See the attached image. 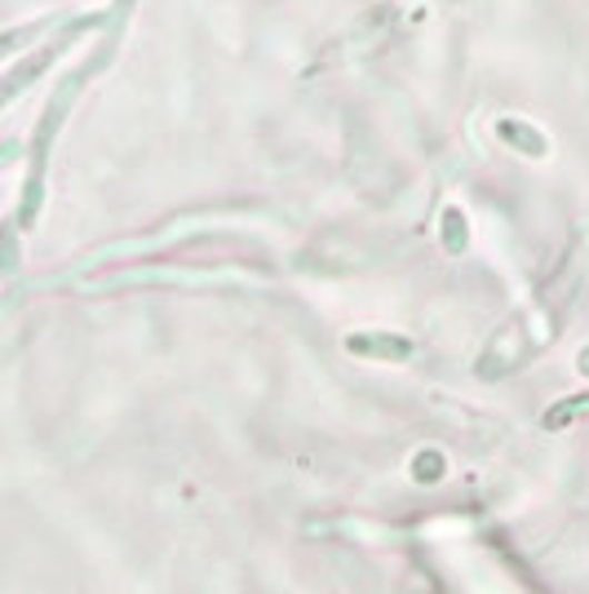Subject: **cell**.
<instances>
[{"label":"cell","mask_w":589,"mask_h":594,"mask_svg":"<svg viewBox=\"0 0 589 594\" xmlns=\"http://www.w3.org/2000/svg\"><path fill=\"white\" fill-rule=\"evenodd\" d=\"M98 22H102V13H84V18H71V22H67V27H62V31H58V36H53V40L44 44V49H36V53H31L27 62H18V67H13V71H9L4 80H0V107H4L9 98H18L22 89H31V85L40 80V71H49V62H53V58H58L62 49H71V40H76L80 31H93Z\"/></svg>","instance_id":"6da1fadb"},{"label":"cell","mask_w":589,"mask_h":594,"mask_svg":"<svg viewBox=\"0 0 589 594\" xmlns=\"http://www.w3.org/2000/svg\"><path fill=\"white\" fill-rule=\"evenodd\" d=\"M497 138L506 142V147H515V151H523L528 160H546L550 156V138L537 129V125H528V120H497Z\"/></svg>","instance_id":"7a4b0ae2"},{"label":"cell","mask_w":589,"mask_h":594,"mask_svg":"<svg viewBox=\"0 0 589 594\" xmlns=\"http://www.w3.org/2000/svg\"><path fill=\"white\" fill-rule=\"evenodd\" d=\"M355 355H381V359H390V364H403V359H412V341L408 337H390V333H355L350 341H346Z\"/></svg>","instance_id":"3957f363"},{"label":"cell","mask_w":589,"mask_h":594,"mask_svg":"<svg viewBox=\"0 0 589 594\" xmlns=\"http://www.w3.org/2000/svg\"><path fill=\"white\" fill-rule=\"evenodd\" d=\"M53 27H58V18H36V22H22V27L0 31V58H4V53H13V49H22L27 40H36V36L53 31Z\"/></svg>","instance_id":"277c9868"},{"label":"cell","mask_w":589,"mask_h":594,"mask_svg":"<svg viewBox=\"0 0 589 594\" xmlns=\"http://www.w3.org/2000/svg\"><path fill=\"white\" fill-rule=\"evenodd\" d=\"M466 218H461V209H448L443 214V245H448V254H466Z\"/></svg>","instance_id":"5b68a950"},{"label":"cell","mask_w":589,"mask_h":594,"mask_svg":"<svg viewBox=\"0 0 589 594\" xmlns=\"http://www.w3.org/2000/svg\"><path fill=\"white\" fill-rule=\"evenodd\" d=\"M417 475H421V479H435V475H439V457H435V453H426V457H421V471H417Z\"/></svg>","instance_id":"8992f818"},{"label":"cell","mask_w":589,"mask_h":594,"mask_svg":"<svg viewBox=\"0 0 589 594\" xmlns=\"http://www.w3.org/2000/svg\"><path fill=\"white\" fill-rule=\"evenodd\" d=\"M581 373H589V350H581Z\"/></svg>","instance_id":"52a82bcc"}]
</instances>
